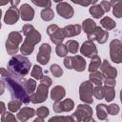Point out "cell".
<instances>
[{"instance_id": "6da1fadb", "label": "cell", "mask_w": 122, "mask_h": 122, "mask_svg": "<svg viewBox=\"0 0 122 122\" xmlns=\"http://www.w3.org/2000/svg\"><path fill=\"white\" fill-rule=\"evenodd\" d=\"M0 75L2 76V81L4 82L5 87L10 91L12 100L16 99L24 104L30 103V95L25 89L27 80L24 77L14 75L4 68H0Z\"/></svg>"}, {"instance_id": "7a4b0ae2", "label": "cell", "mask_w": 122, "mask_h": 122, "mask_svg": "<svg viewBox=\"0 0 122 122\" xmlns=\"http://www.w3.org/2000/svg\"><path fill=\"white\" fill-rule=\"evenodd\" d=\"M22 32L26 36L22 46L20 47V51L22 55H30L34 50V46L40 42L41 33L33 28L30 24H26L22 27Z\"/></svg>"}, {"instance_id": "3957f363", "label": "cell", "mask_w": 122, "mask_h": 122, "mask_svg": "<svg viewBox=\"0 0 122 122\" xmlns=\"http://www.w3.org/2000/svg\"><path fill=\"white\" fill-rule=\"evenodd\" d=\"M7 67H8V71L12 74L20 77H24L30 72L31 62L30 61L29 58H27L24 55L15 54L13 57H11L9 60Z\"/></svg>"}, {"instance_id": "277c9868", "label": "cell", "mask_w": 122, "mask_h": 122, "mask_svg": "<svg viewBox=\"0 0 122 122\" xmlns=\"http://www.w3.org/2000/svg\"><path fill=\"white\" fill-rule=\"evenodd\" d=\"M23 38L20 32L18 31H11L9 35L8 38L6 40V51L8 52V54L10 55H14L15 53H17L18 50H19V44L22 42Z\"/></svg>"}, {"instance_id": "5b68a950", "label": "cell", "mask_w": 122, "mask_h": 122, "mask_svg": "<svg viewBox=\"0 0 122 122\" xmlns=\"http://www.w3.org/2000/svg\"><path fill=\"white\" fill-rule=\"evenodd\" d=\"M92 92H93V84L90 81H84L80 84L79 87V97L80 100L86 104H92Z\"/></svg>"}, {"instance_id": "8992f818", "label": "cell", "mask_w": 122, "mask_h": 122, "mask_svg": "<svg viewBox=\"0 0 122 122\" xmlns=\"http://www.w3.org/2000/svg\"><path fill=\"white\" fill-rule=\"evenodd\" d=\"M71 116L74 122H82L84 119L92 116V110L88 104H79L76 111Z\"/></svg>"}, {"instance_id": "52a82bcc", "label": "cell", "mask_w": 122, "mask_h": 122, "mask_svg": "<svg viewBox=\"0 0 122 122\" xmlns=\"http://www.w3.org/2000/svg\"><path fill=\"white\" fill-rule=\"evenodd\" d=\"M110 56L112 62L119 64L122 61V43L119 39H113L110 43Z\"/></svg>"}, {"instance_id": "ba28073f", "label": "cell", "mask_w": 122, "mask_h": 122, "mask_svg": "<svg viewBox=\"0 0 122 122\" xmlns=\"http://www.w3.org/2000/svg\"><path fill=\"white\" fill-rule=\"evenodd\" d=\"M48 93H49V87L43 84H39L38 87L36 88V92L30 94V99L33 104L42 103L48 98Z\"/></svg>"}, {"instance_id": "9c48e42d", "label": "cell", "mask_w": 122, "mask_h": 122, "mask_svg": "<svg viewBox=\"0 0 122 122\" xmlns=\"http://www.w3.org/2000/svg\"><path fill=\"white\" fill-rule=\"evenodd\" d=\"M51 48L48 43H43L38 51V53L36 55V60L39 64L41 65H46L48 64L50 57H51Z\"/></svg>"}, {"instance_id": "30bf717a", "label": "cell", "mask_w": 122, "mask_h": 122, "mask_svg": "<svg viewBox=\"0 0 122 122\" xmlns=\"http://www.w3.org/2000/svg\"><path fill=\"white\" fill-rule=\"evenodd\" d=\"M74 107V102L71 98H67L61 101H56L54 102L52 109L56 113H61L64 112H70L73 109Z\"/></svg>"}, {"instance_id": "8fae6325", "label": "cell", "mask_w": 122, "mask_h": 122, "mask_svg": "<svg viewBox=\"0 0 122 122\" xmlns=\"http://www.w3.org/2000/svg\"><path fill=\"white\" fill-rule=\"evenodd\" d=\"M56 10L58 14L65 19H71L74 14L73 8L67 2H58L56 6Z\"/></svg>"}, {"instance_id": "7c38bea8", "label": "cell", "mask_w": 122, "mask_h": 122, "mask_svg": "<svg viewBox=\"0 0 122 122\" xmlns=\"http://www.w3.org/2000/svg\"><path fill=\"white\" fill-rule=\"evenodd\" d=\"M80 53L88 58H92L97 55V49L94 45L93 41L87 40L83 43V45L80 48Z\"/></svg>"}, {"instance_id": "4fadbf2b", "label": "cell", "mask_w": 122, "mask_h": 122, "mask_svg": "<svg viewBox=\"0 0 122 122\" xmlns=\"http://www.w3.org/2000/svg\"><path fill=\"white\" fill-rule=\"evenodd\" d=\"M100 70H101V73L105 78H115L117 75V70L115 68H113L112 66H111V64L109 63V61L107 59L103 60L100 66Z\"/></svg>"}, {"instance_id": "5bb4252c", "label": "cell", "mask_w": 122, "mask_h": 122, "mask_svg": "<svg viewBox=\"0 0 122 122\" xmlns=\"http://www.w3.org/2000/svg\"><path fill=\"white\" fill-rule=\"evenodd\" d=\"M19 17H20L19 10L17 8L10 7L6 11V14L4 16V22L7 25H13V24H15L18 21Z\"/></svg>"}, {"instance_id": "9a60e30c", "label": "cell", "mask_w": 122, "mask_h": 122, "mask_svg": "<svg viewBox=\"0 0 122 122\" xmlns=\"http://www.w3.org/2000/svg\"><path fill=\"white\" fill-rule=\"evenodd\" d=\"M19 13L20 17L24 21H31L34 17V10L30 7V5L27 3L21 5V7L19 8Z\"/></svg>"}, {"instance_id": "2e32d148", "label": "cell", "mask_w": 122, "mask_h": 122, "mask_svg": "<svg viewBox=\"0 0 122 122\" xmlns=\"http://www.w3.org/2000/svg\"><path fill=\"white\" fill-rule=\"evenodd\" d=\"M62 30V32H63V35L64 37H73V36H76L78 34H80L82 29H81V26L78 25V24H75V25H68L66 27H64Z\"/></svg>"}, {"instance_id": "e0dca14e", "label": "cell", "mask_w": 122, "mask_h": 122, "mask_svg": "<svg viewBox=\"0 0 122 122\" xmlns=\"http://www.w3.org/2000/svg\"><path fill=\"white\" fill-rule=\"evenodd\" d=\"M35 114V110L33 108H30V107H24L23 109H21L18 113L16 114V117L19 121L21 122H26L27 120H29L30 118L33 117Z\"/></svg>"}, {"instance_id": "ac0fdd59", "label": "cell", "mask_w": 122, "mask_h": 122, "mask_svg": "<svg viewBox=\"0 0 122 122\" xmlns=\"http://www.w3.org/2000/svg\"><path fill=\"white\" fill-rule=\"evenodd\" d=\"M65 95H66V91L62 86H55L51 91V97L54 102L61 101V99H63Z\"/></svg>"}, {"instance_id": "d6986e66", "label": "cell", "mask_w": 122, "mask_h": 122, "mask_svg": "<svg viewBox=\"0 0 122 122\" xmlns=\"http://www.w3.org/2000/svg\"><path fill=\"white\" fill-rule=\"evenodd\" d=\"M72 70L76 71H83L86 69V60L81 55L72 56Z\"/></svg>"}, {"instance_id": "ffe728a7", "label": "cell", "mask_w": 122, "mask_h": 122, "mask_svg": "<svg viewBox=\"0 0 122 122\" xmlns=\"http://www.w3.org/2000/svg\"><path fill=\"white\" fill-rule=\"evenodd\" d=\"M96 28V24L93 20H92L91 18H87L82 22V27L81 29H83V30L87 33L90 34L91 32H92Z\"/></svg>"}, {"instance_id": "44dd1931", "label": "cell", "mask_w": 122, "mask_h": 122, "mask_svg": "<svg viewBox=\"0 0 122 122\" xmlns=\"http://www.w3.org/2000/svg\"><path fill=\"white\" fill-rule=\"evenodd\" d=\"M89 78H90L89 81L92 82V84H95L96 86H100V85H102L103 80H104V76H103L102 73H101L100 71H98L90 72Z\"/></svg>"}, {"instance_id": "7402d4cb", "label": "cell", "mask_w": 122, "mask_h": 122, "mask_svg": "<svg viewBox=\"0 0 122 122\" xmlns=\"http://www.w3.org/2000/svg\"><path fill=\"white\" fill-rule=\"evenodd\" d=\"M89 11H90V13L92 14V16L93 18H96V19L101 18V17L104 15V13H105L99 4L92 5V6L89 9Z\"/></svg>"}, {"instance_id": "603a6c76", "label": "cell", "mask_w": 122, "mask_h": 122, "mask_svg": "<svg viewBox=\"0 0 122 122\" xmlns=\"http://www.w3.org/2000/svg\"><path fill=\"white\" fill-rule=\"evenodd\" d=\"M96 115L99 120H107L108 119L107 106L105 104H98L96 106Z\"/></svg>"}, {"instance_id": "cb8c5ba5", "label": "cell", "mask_w": 122, "mask_h": 122, "mask_svg": "<svg viewBox=\"0 0 122 122\" xmlns=\"http://www.w3.org/2000/svg\"><path fill=\"white\" fill-rule=\"evenodd\" d=\"M111 5H112V13L115 17L121 18L122 17V1H110Z\"/></svg>"}, {"instance_id": "d4e9b609", "label": "cell", "mask_w": 122, "mask_h": 122, "mask_svg": "<svg viewBox=\"0 0 122 122\" xmlns=\"http://www.w3.org/2000/svg\"><path fill=\"white\" fill-rule=\"evenodd\" d=\"M100 24H101V26H102L104 29L107 30V31L110 30L114 29L115 26H116L115 22H114L111 17H109V16H105V17H103V18L100 20Z\"/></svg>"}, {"instance_id": "484cf974", "label": "cell", "mask_w": 122, "mask_h": 122, "mask_svg": "<svg viewBox=\"0 0 122 122\" xmlns=\"http://www.w3.org/2000/svg\"><path fill=\"white\" fill-rule=\"evenodd\" d=\"M104 88V98L107 102H111L115 97V91L114 87L110 86H103Z\"/></svg>"}, {"instance_id": "4316f807", "label": "cell", "mask_w": 122, "mask_h": 122, "mask_svg": "<svg viewBox=\"0 0 122 122\" xmlns=\"http://www.w3.org/2000/svg\"><path fill=\"white\" fill-rule=\"evenodd\" d=\"M40 16H41L42 20L48 22V21H51L54 18V12L51 8H46V9H43L41 10Z\"/></svg>"}, {"instance_id": "83f0119b", "label": "cell", "mask_w": 122, "mask_h": 122, "mask_svg": "<svg viewBox=\"0 0 122 122\" xmlns=\"http://www.w3.org/2000/svg\"><path fill=\"white\" fill-rule=\"evenodd\" d=\"M91 59L92 60H91V63L89 65V71L90 72H92V71H97V69L100 68L102 61H101V58L98 55H96V56H94V57H92Z\"/></svg>"}, {"instance_id": "f1b7e54d", "label": "cell", "mask_w": 122, "mask_h": 122, "mask_svg": "<svg viewBox=\"0 0 122 122\" xmlns=\"http://www.w3.org/2000/svg\"><path fill=\"white\" fill-rule=\"evenodd\" d=\"M51 41L56 45H59V44H62L63 40L65 39L64 35H63V32H62V30L59 29L58 30H56L54 33H52L51 36Z\"/></svg>"}, {"instance_id": "f546056e", "label": "cell", "mask_w": 122, "mask_h": 122, "mask_svg": "<svg viewBox=\"0 0 122 122\" xmlns=\"http://www.w3.org/2000/svg\"><path fill=\"white\" fill-rule=\"evenodd\" d=\"M36 88H37V86H36V81H35L34 79L30 78V79L27 80L26 85H25V89H26V92H27V93H28L29 95H30V94H32V93L35 92Z\"/></svg>"}, {"instance_id": "4dcf8cb0", "label": "cell", "mask_w": 122, "mask_h": 122, "mask_svg": "<svg viewBox=\"0 0 122 122\" xmlns=\"http://www.w3.org/2000/svg\"><path fill=\"white\" fill-rule=\"evenodd\" d=\"M66 47H67V50H68V52H71V53H77L78 51V49H79V43L75 40H69L66 44Z\"/></svg>"}, {"instance_id": "1f68e13d", "label": "cell", "mask_w": 122, "mask_h": 122, "mask_svg": "<svg viewBox=\"0 0 122 122\" xmlns=\"http://www.w3.org/2000/svg\"><path fill=\"white\" fill-rule=\"evenodd\" d=\"M21 105H22V102L19 101V100H11L8 103V109L10 112H18L21 108Z\"/></svg>"}, {"instance_id": "d6a6232c", "label": "cell", "mask_w": 122, "mask_h": 122, "mask_svg": "<svg viewBox=\"0 0 122 122\" xmlns=\"http://www.w3.org/2000/svg\"><path fill=\"white\" fill-rule=\"evenodd\" d=\"M48 122H74L72 117L70 115L68 116H64V115H56L53 116L51 118L49 119Z\"/></svg>"}, {"instance_id": "836d02e7", "label": "cell", "mask_w": 122, "mask_h": 122, "mask_svg": "<svg viewBox=\"0 0 122 122\" xmlns=\"http://www.w3.org/2000/svg\"><path fill=\"white\" fill-rule=\"evenodd\" d=\"M30 75L34 78V79H41V77L43 76V71H42V68L38 65H34L33 66V69L31 70V72H30Z\"/></svg>"}, {"instance_id": "e575fe53", "label": "cell", "mask_w": 122, "mask_h": 122, "mask_svg": "<svg viewBox=\"0 0 122 122\" xmlns=\"http://www.w3.org/2000/svg\"><path fill=\"white\" fill-rule=\"evenodd\" d=\"M92 95H94V97L98 100L103 99L104 98V88H103V86L100 85V86H96L95 88H93Z\"/></svg>"}, {"instance_id": "d590c367", "label": "cell", "mask_w": 122, "mask_h": 122, "mask_svg": "<svg viewBox=\"0 0 122 122\" xmlns=\"http://www.w3.org/2000/svg\"><path fill=\"white\" fill-rule=\"evenodd\" d=\"M1 122H18L15 116L10 112H5L1 115Z\"/></svg>"}, {"instance_id": "8d00e7d4", "label": "cell", "mask_w": 122, "mask_h": 122, "mask_svg": "<svg viewBox=\"0 0 122 122\" xmlns=\"http://www.w3.org/2000/svg\"><path fill=\"white\" fill-rule=\"evenodd\" d=\"M108 37H109V32L107 30H101L99 31V33L97 34L95 40L99 43V44H104L107 40H108Z\"/></svg>"}, {"instance_id": "74e56055", "label": "cell", "mask_w": 122, "mask_h": 122, "mask_svg": "<svg viewBox=\"0 0 122 122\" xmlns=\"http://www.w3.org/2000/svg\"><path fill=\"white\" fill-rule=\"evenodd\" d=\"M55 52L59 57H66L68 54V50H67L66 45H64V44L57 45L56 49H55Z\"/></svg>"}, {"instance_id": "f35d334b", "label": "cell", "mask_w": 122, "mask_h": 122, "mask_svg": "<svg viewBox=\"0 0 122 122\" xmlns=\"http://www.w3.org/2000/svg\"><path fill=\"white\" fill-rule=\"evenodd\" d=\"M50 71L52 73V75L54 77H60L63 74V70L61 69V67L57 64H52L50 67Z\"/></svg>"}, {"instance_id": "ab89813d", "label": "cell", "mask_w": 122, "mask_h": 122, "mask_svg": "<svg viewBox=\"0 0 122 122\" xmlns=\"http://www.w3.org/2000/svg\"><path fill=\"white\" fill-rule=\"evenodd\" d=\"M35 113H36L37 117L44 119V118H46V117L49 115L50 111H49V109H48L47 107L42 106V107H39V108H38V109L35 111Z\"/></svg>"}, {"instance_id": "60d3db41", "label": "cell", "mask_w": 122, "mask_h": 122, "mask_svg": "<svg viewBox=\"0 0 122 122\" xmlns=\"http://www.w3.org/2000/svg\"><path fill=\"white\" fill-rule=\"evenodd\" d=\"M119 106L117 104H111L107 106V112L111 115H116L119 112Z\"/></svg>"}, {"instance_id": "b9f144b4", "label": "cell", "mask_w": 122, "mask_h": 122, "mask_svg": "<svg viewBox=\"0 0 122 122\" xmlns=\"http://www.w3.org/2000/svg\"><path fill=\"white\" fill-rule=\"evenodd\" d=\"M32 3L36 6H39V7H43V8H51V2L50 0H41V1H35V0H32Z\"/></svg>"}, {"instance_id": "7bdbcfd3", "label": "cell", "mask_w": 122, "mask_h": 122, "mask_svg": "<svg viewBox=\"0 0 122 122\" xmlns=\"http://www.w3.org/2000/svg\"><path fill=\"white\" fill-rule=\"evenodd\" d=\"M102 29L100 28V27H98V26H96V28H95V30L92 31V32H91L90 34H87V37H88V40H90V41H93V40H95V38H96V36H97V34L99 33V31L101 30Z\"/></svg>"}, {"instance_id": "ee69618b", "label": "cell", "mask_w": 122, "mask_h": 122, "mask_svg": "<svg viewBox=\"0 0 122 122\" xmlns=\"http://www.w3.org/2000/svg\"><path fill=\"white\" fill-rule=\"evenodd\" d=\"M40 84H43V85H45V86H47V87H50V86H51V84H52V80H51L49 76L43 75V76L41 77V79H40Z\"/></svg>"}, {"instance_id": "f6af8a7d", "label": "cell", "mask_w": 122, "mask_h": 122, "mask_svg": "<svg viewBox=\"0 0 122 122\" xmlns=\"http://www.w3.org/2000/svg\"><path fill=\"white\" fill-rule=\"evenodd\" d=\"M99 5H100V7L102 8V10H104V12L110 11V10H111V8H112V5H111L110 1H101Z\"/></svg>"}, {"instance_id": "bcb514c9", "label": "cell", "mask_w": 122, "mask_h": 122, "mask_svg": "<svg viewBox=\"0 0 122 122\" xmlns=\"http://www.w3.org/2000/svg\"><path fill=\"white\" fill-rule=\"evenodd\" d=\"M72 56H66L64 59V66L69 70H72Z\"/></svg>"}, {"instance_id": "7dc6e473", "label": "cell", "mask_w": 122, "mask_h": 122, "mask_svg": "<svg viewBox=\"0 0 122 122\" xmlns=\"http://www.w3.org/2000/svg\"><path fill=\"white\" fill-rule=\"evenodd\" d=\"M60 28L56 25V24H51V25H50V26H48V28H47V33L51 36L52 33H54L56 30H58Z\"/></svg>"}, {"instance_id": "c3c4849f", "label": "cell", "mask_w": 122, "mask_h": 122, "mask_svg": "<svg viewBox=\"0 0 122 122\" xmlns=\"http://www.w3.org/2000/svg\"><path fill=\"white\" fill-rule=\"evenodd\" d=\"M105 86H110V87H114L115 86V78H105L104 80Z\"/></svg>"}, {"instance_id": "681fc988", "label": "cell", "mask_w": 122, "mask_h": 122, "mask_svg": "<svg viewBox=\"0 0 122 122\" xmlns=\"http://www.w3.org/2000/svg\"><path fill=\"white\" fill-rule=\"evenodd\" d=\"M72 2L74 3V4H77V5H81V6H89V5H95L96 4V1L95 0H93V1H84V2H77V1H75V0H72Z\"/></svg>"}, {"instance_id": "f907efd6", "label": "cell", "mask_w": 122, "mask_h": 122, "mask_svg": "<svg viewBox=\"0 0 122 122\" xmlns=\"http://www.w3.org/2000/svg\"><path fill=\"white\" fill-rule=\"evenodd\" d=\"M6 112V105L4 102H0V114H3Z\"/></svg>"}, {"instance_id": "816d5d0a", "label": "cell", "mask_w": 122, "mask_h": 122, "mask_svg": "<svg viewBox=\"0 0 122 122\" xmlns=\"http://www.w3.org/2000/svg\"><path fill=\"white\" fill-rule=\"evenodd\" d=\"M5 92V84L2 80H0V95H2Z\"/></svg>"}, {"instance_id": "f5cc1de1", "label": "cell", "mask_w": 122, "mask_h": 122, "mask_svg": "<svg viewBox=\"0 0 122 122\" xmlns=\"http://www.w3.org/2000/svg\"><path fill=\"white\" fill-rule=\"evenodd\" d=\"M10 5H11V7L16 8V6H17V5L20 3V1H19V0H16V1H10Z\"/></svg>"}, {"instance_id": "db71d44e", "label": "cell", "mask_w": 122, "mask_h": 122, "mask_svg": "<svg viewBox=\"0 0 122 122\" xmlns=\"http://www.w3.org/2000/svg\"><path fill=\"white\" fill-rule=\"evenodd\" d=\"M83 122H96V121L92 118V116H90V117H88V118L84 119V120H83Z\"/></svg>"}, {"instance_id": "11a10c76", "label": "cell", "mask_w": 122, "mask_h": 122, "mask_svg": "<svg viewBox=\"0 0 122 122\" xmlns=\"http://www.w3.org/2000/svg\"><path fill=\"white\" fill-rule=\"evenodd\" d=\"M33 122H45V121H44V119H42V118H39V117H37V118H35V119L33 120Z\"/></svg>"}, {"instance_id": "9f6ffc18", "label": "cell", "mask_w": 122, "mask_h": 122, "mask_svg": "<svg viewBox=\"0 0 122 122\" xmlns=\"http://www.w3.org/2000/svg\"><path fill=\"white\" fill-rule=\"evenodd\" d=\"M8 4V2H1L0 1V6H4V5H7Z\"/></svg>"}, {"instance_id": "6f0895ef", "label": "cell", "mask_w": 122, "mask_h": 122, "mask_svg": "<svg viewBox=\"0 0 122 122\" xmlns=\"http://www.w3.org/2000/svg\"><path fill=\"white\" fill-rule=\"evenodd\" d=\"M1 17H2V10L0 9V20H1Z\"/></svg>"}, {"instance_id": "680465c9", "label": "cell", "mask_w": 122, "mask_h": 122, "mask_svg": "<svg viewBox=\"0 0 122 122\" xmlns=\"http://www.w3.org/2000/svg\"><path fill=\"white\" fill-rule=\"evenodd\" d=\"M1 27H2V25H1V21H0V29H1Z\"/></svg>"}]
</instances>
